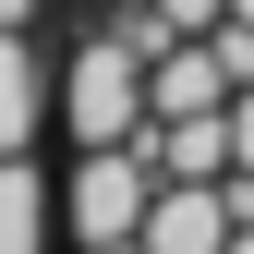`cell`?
I'll return each instance as SVG.
<instances>
[{
  "label": "cell",
  "mask_w": 254,
  "mask_h": 254,
  "mask_svg": "<svg viewBox=\"0 0 254 254\" xmlns=\"http://www.w3.org/2000/svg\"><path fill=\"white\" fill-rule=\"evenodd\" d=\"M61 121H73V145H133V133H145V61L121 49V24H97V37L73 49Z\"/></svg>",
  "instance_id": "1"
},
{
  "label": "cell",
  "mask_w": 254,
  "mask_h": 254,
  "mask_svg": "<svg viewBox=\"0 0 254 254\" xmlns=\"http://www.w3.org/2000/svg\"><path fill=\"white\" fill-rule=\"evenodd\" d=\"M157 206V157L145 145H85L73 182H61V218H73V242H133Z\"/></svg>",
  "instance_id": "2"
},
{
  "label": "cell",
  "mask_w": 254,
  "mask_h": 254,
  "mask_svg": "<svg viewBox=\"0 0 254 254\" xmlns=\"http://www.w3.org/2000/svg\"><path fill=\"white\" fill-rule=\"evenodd\" d=\"M133 145L157 157V182H230V109H182V121H145Z\"/></svg>",
  "instance_id": "3"
},
{
  "label": "cell",
  "mask_w": 254,
  "mask_h": 254,
  "mask_svg": "<svg viewBox=\"0 0 254 254\" xmlns=\"http://www.w3.org/2000/svg\"><path fill=\"white\" fill-rule=\"evenodd\" d=\"M182 109H230V73H218L206 37H182V49L145 61V121H182Z\"/></svg>",
  "instance_id": "4"
},
{
  "label": "cell",
  "mask_w": 254,
  "mask_h": 254,
  "mask_svg": "<svg viewBox=\"0 0 254 254\" xmlns=\"http://www.w3.org/2000/svg\"><path fill=\"white\" fill-rule=\"evenodd\" d=\"M37 121H49V61H37L24 24H0V157L37 145Z\"/></svg>",
  "instance_id": "5"
},
{
  "label": "cell",
  "mask_w": 254,
  "mask_h": 254,
  "mask_svg": "<svg viewBox=\"0 0 254 254\" xmlns=\"http://www.w3.org/2000/svg\"><path fill=\"white\" fill-rule=\"evenodd\" d=\"M49 182H37V157H0V254H49Z\"/></svg>",
  "instance_id": "6"
},
{
  "label": "cell",
  "mask_w": 254,
  "mask_h": 254,
  "mask_svg": "<svg viewBox=\"0 0 254 254\" xmlns=\"http://www.w3.org/2000/svg\"><path fill=\"white\" fill-rule=\"evenodd\" d=\"M230 182H254V85L230 97Z\"/></svg>",
  "instance_id": "7"
},
{
  "label": "cell",
  "mask_w": 254,
  "mask_h": 254,
  "mask_svg": "<svg viewBox=\"0 0 254 254\" xmlns=\"http://www.w3.org/2000/svg\"><path fill=\"white\" fill-rule=\"evenodd\" d=\"M157 12H170V24H182V37H206V24H218V12H230V0H157Z\"/></svg>",
  "instance_id": "8"
},
{
  "label": "cell",
  "mask_w": 254,
  "mask_h": 254,
  "mask_svg": "<svg viewBox=\"0 0 254 254\" xmlns=\"http://www.w3.org/2000/svg\"><path fill=\"white\" fill-rule=\"evenodd\" d=\"M0 24H37V0H0Z\"/></svg>",
  "instance_id": "9"
},
{
  "label": "cell",
  "mask_w": 254,
  "mask_h": 254,
  "mask_svg": "<svg viewBox=\"0 0 254 254\" xmlns=\"http://www.w3.org/2000/svg\"><path fill=\"white\" fill-rule=\"evenodd\" d=\"M230 254H254V218H230Z\"/></svg>",
  "instance_id": "10"
},
{
  "label": "cell",
  "mask_w": 254,
  "mask_h": 254,
  "mask_svg": "<svg viewBox=\"0 0 254 254\" xmlns=\"http://www.w3.org/2000/svg\"><path fill=\"white\" fill-rule=\"evenodd\" d=\"M85 254H145V242H85Z\"/></svg>",
  "instance_id": "11"
},
{
  "label": "cell",
  "mask_w": 254,
  "mask_h": 254,
  "mask_svg": "<svg viewBox=\"0 0 254 254\" xmlns=\"http://www.w3.org/2000/svg\"><path fill=\"white\" fill-rule=\"evenodd\" d=\"M85 12H121V0H85Z\"/></svg>",
  "instance_id": "12"
}]
</instances>
